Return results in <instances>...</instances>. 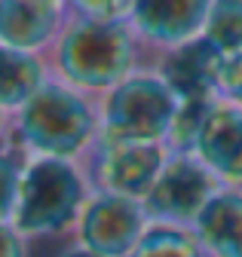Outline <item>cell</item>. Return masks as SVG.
<instances>
[{
	"mask_svg": "<svg viewBox=\"0 0 242 257\" xmlns=\"http://www.w3.org/2000/svg\"><path fill=\"white\" fill-rule=\"evenodd\" d=\"M25 236L13 227V223H0V257H25Z\"/></svg>",
	"mask_w": 242,
	"mask_h": 257,
	"instance_id": "18",
	"label": "cell"
},
{
	"mask_svg": "<svg viewBox=\"0 0 242 257\" xmlns=\"http://www.w3.org/2000/svg\"><path fill=\"white\" fill-rule=\"evenodd\" d=\"M138 46L141 40L129 22L71 16L49 49V68L52 77L101 98L138 71Z\"/></svg>",
	"mask_w": 242,
	"mask_h": 257,
	"instance_id": "2",
	"label": "cell"
},
{
	"mask_svg": "<svg viewBox=\"0 0 242 257\" xmlns=\"http://www.w3.org/2000/svg\"><path fill=\"white\" fill-rule=\"evenodd\" d=\"M193 156L211 169L224 187H242V107L230 101H215L208 107L199 135L193 141Z\"/></svg>",
	"mask_w": 242,
	"mask_h": 257,
	"instance_id": "9",
	"label": "cell"
},
{
	"mask_svg": "<svg viewBox=\"0 0 242 257\" xmlns=\"http://www.w3.org/2000/svg\"><path fill=\"white\" fill-rule=\"evenodd\" d=\"M71 16L104 19V22H129L135 0H68Z\"/></svg>",
	"mask_w": 242,
	"mask_h": 257,
	"instance_id": "17",
	"label": "cell"
},
{
	"mask_svg": "<svg viewBox=\"0 0 242 257\" xmlns=\"http://www.w3.org/2000/svg\"><path fill=\"white\" fill-rule=\"evenodd\" d=\"M92 196V184L74 159L25 156L19 181V199L13 211V227L28 236H55L80 220L83 205Z\"/></svg>",
	"mask_w": 242,
	"mask_h": 257,
	"instance_id": "3",
	"label": "cell"
},
{
	"mask_svg": "<svg viewBox=\"0 0 242 257\" xmlns=\"http://www.w3.org/2000/svg\"><path fill=\"white\" fill-rule=\"evenodd\" d=\"M65 257H98V254H95V251H89V248H83V245H77V248L65 251Z\"/></svg>",
	"mask_w": 242,
	"mask_h": 257,
	"instance_id": "19",
	"label": "cell"
},
{
	"mask_svg": "<svg viewBox=\"0 0 242 257\" xmlns=\"http://www.w3.org/2000/svg\"><path fill=\"white\" fill-rule=\"evenodd\" d=\"M199 37L218 55L242 52V0H211Z\"/></svg>",
	"mask_w": 242,
	"mask_h": 257,
	"instance_id": "13",
	"label": "cell"
},
{
	"mask_svg": "<svg viewBox=\"0 0 242 257\" xmlns=\"http://www.w3.org/2000/svg\"><path fill=\"white\" fill-rule=\"evenodd\" d=\"M215 92H218L221 101H230V104L242 107V52L221 55L218 77H215Z\"/></svg>",
	"mask_w": 242,
	"mask_h": 257,
	"instance_id": "16",
	"label": "cell"
},
{
	"mask_svg": "<svg viewBox=\"0 0 242 257\" xmlns=\"http://www.w3.org/2000/svg\"><path fill=\"white\" fill-rule=\"evenodd\" d=\"M80 245L98 257H129L147 230V214L138 199L95 193L80 211L77 220Z\"/></svg>",
	"mask_w": 242,
	"mask_h": 257,
	"instance_id": "7",
	"label": "cell"
},
{
	"mask_svg": "<svg viewBox=\"0 0 242 257\" xmlns=\"http://www.w3.org/2000/svg\"><path fill=\"white\" fill-rule=\"evenodd\" d=\"M202 245L190 230L166 227V223H147L144 236L138 239L129 257H202Z\"/></svg>",
	"mask_w": 242,
	"mask_h": 257,
	"instance_id": "14",
	"label": "cell"
},
{
	"mask_svg": "<svg viewBox=\"0 0 242 257\" xmlns=\"http://www.w3.org/2000/svg\"><path fill=\"white\" fill-rule=\"evenodd\" d=\"M218 61L221 55L211 49L202 37L178 46L163 55L160 74L166 83L178 92L181 101H196V98H218L215 92V77H218Z\"/></svg>",
	"mask_w": 242,
	"mask_h": 257,
	"instance_id": "10",
	"label": "cell"
},
{
	"mask_svg": "<svg viewBox=\"0 0 242 257\" xmlns=\"http://www.w3.org/2000/svg\"><path fill=\"white\" fill-rule=\"evenodd\" d=\"M52 77L49 61L37 52L0 46V110L16 116Z\"/></svg>",
	"mask_w": 242,
	"mask_h": 257,
	"instance_id": "12",
	"label": "cell"
},
{
	"mask_svg": "<svg viewBox=\"0 0 242 257\" xmlns=\"http://www.w3.org/2000/svg\"><path fill=\"white\" fill-rule=\"evenodd\" d=\"M98 135V101L58 77H49L34 98L16 116H10V141L25 156L83 163L95 147Z\"/></svg>",
	"mask_w": 242,
	"mask_h": 257,
	"instance_id": "1",
	"label": "cell"
},
{
	"mask_svg": "<svg viewBox=\"0 0 242 257\" xmlns=\"http://www.w3.org/2000/svg\"><path fill=\"white\" fill-rule=\"evenodd\" d=\"M221 190H224V184L193 153H169V163L163 166L157 184L150 187L141 205H144V214L150 223L193 230L202 208Z\"/></svg>",
	"mask_w": 242,
	"mask_h": 257,
	"instance_id": "5",
	"label": "cell"
},
{
	"mask_svg": "<svg viewBox=\"0 0 242 257\" xmlns=\"http://www.w3.org/2000/svg\"><path fill=\"white\" fill-rule=\"evenodd\" d=\"M169 163L166 144H135V141H104L98 138L95 147L83 159L95 193H113L144 202L150 187L157 184L163 166Z\"/></svg>",
	"mask_w": 242,
	"mask_h": 257,
	"instance_id": "6",
	"label": "cell"
},
{
	"mask_svg": "<svg viewBox=\"0 0 242 257\" xmlns=\"http://www.w3.org/2000/svg\"><path fill=\"white\" fill-rule=\"evenodd\" d=\"M22 169H25V153L10 138H4V141H0V223L13 220L16 199H19Z\"/></svg>",
	"mask_w": 242,
	"mask_h": 257,
	"instance_id": "15",
	"label": "cell"
},
{
	"mask_svg": "<svg viewBox=\"0 0 242 257\" xmlns=\"http://www.w3.org/2000/svg\"><path fill=\"white\" fill-rule=\"evenodd\" d=\"M4 132H10V116H7L4 110H0V141H4V138H7Z\"/></svg>",
	"mask_w": 242,
	"mask_h": 257,
	"instance_id": "20",
	"label": "cell"
},
{
	"mask_svg": "<svg viewBox=\"0 0 242 257\" xmlns=\"http://www.w3.org/2000/svg\"><path fill=\"white\" fill-rule=\"evenodd\" d=\"M181 98L160 71H135L98 98L104 141L166 144Z\"/></svg>",
	"mask_w": 242,
	"mask_h": 257,
	"instance_id": "4",
	"label": "cell"
},
{
	"mask_svg": "<svg viewBox=\"0 0 242 257\" xmlns=\"http://www.w3.org/2000/svg\"><path fill=\"white\" fill-rule=\"evenodd\" d=\"M190 233L211 257H242V187L215 193Z\"/></svg>",
	"mask_w": 242,
	"mask_h": 257,
	"instance_id": "11",
	"label": "cell"
},
{
	"mask_svg": "<svg viewBox=\"0 0 242 257\" xmlns=\"http://www.w3.org/2000/svg\"><path fill=\"white\" fill-rule=\"evenodd\" d=\"M211 0H135L129 25L144 46L163 55L202 34Z\"/></svg>",
	"mask_w": 242,
	"mask_h": 257,
	"instance_id": "8",
	"label": "cell"
}]
</instances>
